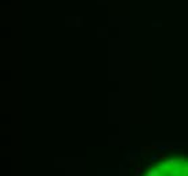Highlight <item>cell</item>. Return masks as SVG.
Returning a JSON list of instances; mask_svg holds the SVG:
<instances>
[{"label": "cell", "mask_w": 188, "mask_h": 176, "mask_svg": "<svg viewBox=\"0 0 188 176\" xmlns=\"http://www.w3.org/2000/svg\"><path fill=\"white\" fill-rule=\"evenodd\" d=\"M139 173H141V167H139V165H137V168H135V173L133 176H139Z\"/></svg>", "instance_id": "cell-2"}, {"label": "cell", "mask_w": 188, "mask_h": 176, "mask_svg": "<svg viewBox=\"0 0 188 176\" xmlns=\"http://www.w3.org/2000/svg\"><path fill=\"white\" fill-rule=\"evenodd\" d=\"M157 158H160V154H152V156H150V160L152 161L157 160Z\"/></svg>", "instance_id": "cell-3"}, {"label": "cell", "mask_w": 188, "mask_h": 176, "mask_svg": "<svg viewBox=\"0 0 188 176\" xmlns=\"http://www.w3.org/2000/svg\"><path fill=\"white\" fill-rule=\"evenodd\" d=\"M169 176H181V171H180V168H173V169L169 172Z\"/></svg>", "instance_id": "cell-1"}, {"label": "cell", "mask_w": 188, "mask_h": 176, "mask_svg": "<svg viewBox=\"0 0 188 176\" xmlns=\"http://www.w3.org/2000/svg\"><path fill=\"white\" fill-rule=\"evenodd\" d=\"M146 176H154V172H153V168H152V169H149V171H147Z\"/></svg>", "instance_id": "cell-4"}]
</instances>
